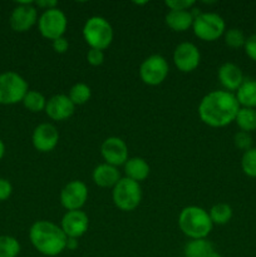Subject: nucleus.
<instances>
[{
    "instance_id": "obj_29",
    "label": "nucleus",
    "mask_w": 256,
    "mask_h": 257,
    "mask_svg": "<svg viewBox=\"0 0 256 257\" xmlns=\"http://www.w3.org/2000/svg\"><path fill=\"white\" fill-rule=\"evenodd\" d=\"M223 37H225L226 45H228L230 48H235V49H237V48H241L245 45V42H246L245 34L242 33V30L237 29V28H231V29L226 30Z\"/></svg>"
},
{
    "instance_id": "obj_10",
    "label": "nucleus",
    "mask_w": 256,
    "mask_h": 257,
    "mask_svg": "<svg viewBox=\"0 0 256 257\" xmlns=\"http://www.w3.org/2000/svg\"><path fill=\"white\" fill-rule=\"evenodd\" d=\"M87 200L88 187L83 181H70L60 191V203L67 211L80 210Z\"/></svg>"
},
{
    "instance_id": "obj_31",
    "label": "nucleus",
    "mask_w": 256,
    "mask_h": 257,
    "mask_svg": "<svg viewBox=\"0 0 256 257\" xmlns=\"http://www.w3.org/2000/svg\"><path fill=\"white\" fill-rule=\"evenodd\" d=\"M165 4L170 10H191L196 3L193 0H167Z\"/></svg>"
},
{
    "instance_id": "obj_5",
    "label": "nucleus",
    "mask_w": 256,
    "mask_h": 257,
    "mask_svg": "<svg viewBox=\"0 0 256 257\" xmlns=\"http://www.w3.org/2000/svg\"><path fill=\"white\" fill-rule=\"evenodd\" d=\"M112 200L118 210L130 212L140 206L142 200V188L136 181L123 177L113 187Z\"/></svg>"
},
{
    "instance_id": "obj_33",
    "label": "nucleus",
    "mask_w": 256,
    "mask_h": 257,
    "mask_svg": "<svg viewBox=\"0 0 256 257\" xmlns=\"http://www.w3.org/2000/svg\"><path fill=\"white\" fill-rule=\"evenodd\" d=\"M243 49H245V53L247 54V57L250 58V59H252L253 62H256V34L250 35L248 38H246Z\"/></svg>"
},
{
    "instance_id": "obj_25",
    "label": "nucleus",
    "mask_w": 256,
    "mask_h": 257,
    "mask_svg": "<svg viewBox=\"0 0 256 257\" xmlns=\"http://www.w3.org/2000/svg\"><path fill=\"white\" fill-rule=\"evenodd\" d=\"M47 98L38 90H28L23 99V104L28 110L33 113H39L42 110H45L47 107Z\"/></svg>"
},
{
    "instance_id": "obj_17",
    "label": "nucleus",
    "mask_w": 256,
    "mask_h": 257,
    "mask_svg": "<svg viewBox=\"0 0 256 257\" xmlns=\"http://www.w3.org/2000/svg\"><path fill=\"white\" fill-rule=\"evenodd\" d=\"M217 77L221 85L225 88V90L231 93L236 92V90L241 87L243 80H245L243 73L242 70L240 69V67L230 62L223 63V64L218 68Z\"/></svg>"
},
{
    "instance_id": "obj_19",
    "label": "nucleus",
    "mask_w": 256,
    "mask_h": 257,
    "mask_svg": "<svg viewBox=\"0 0 256 257\" xmlns=\"http://www.w3.org/2000/svg\"><path fill=\"white\" fill-rule=\"evenodd\" d=\"M195 17L191 10H170L166 15V24L175 32H186L192 28Z\"/></svg>"
},
{
    "instance_id": "obj_38",
    "label": "nucleus",
    "mask_w": 256,
    "mask_h": 257,
    "mask_svg": "<svg viewBox=\"0 0 256 257\" xmlns=\"http://www.w3.org/2000/svg\"><path fill=\"white\" fill-rule=\"evenodd\" d=\"M4 153H5V146L4 143H3V141L0 140V160L4 157Z\"/></svg>"
},
{
    "instance_id": "obj_11",
    "label": "nucleus",
    "mask_w": 256,
    "mask_h": 257,
    "mask_svg": "<svg viewBox=\"0 0 256 257\" xmlns=\"http://www.w3.org/2000/svg\"><path fill=\"white\" fill-rule=\"evenodd\" d=\"M201 53L193 43L183 42L173 52V63L182 73H191L200 65Z\"/></svg>"
},
{
    "instance_id": "obj_30",
    "label": "nucleus",
    "mask_w": 256,
    "mask_h": 257,
    "mask_svg": "<svg viewBox=\"0 0 256 257\" xmlns=\"http://www.w3.org/2000/svg\"><path fill=\"white\" fill-rule=\"evenodd\" d=\"M233 143H235L236 148L246 152V151H248L250 148H252V137H251L250 133L240 131V132L236 133L235 137H233Z\"/></svg>"
},
{
    "instance_id": "obj_7",
    "label": "nucleus",
    "mask_w": 256,
    "mask_h": 257,
    "mask_svg": "<svg viewBox=\"0 0 256 257\" xmlns=\"http://www.w3.org/2000/svg\"><path fill=\"white\" fill-rule=\"evenodd\" d=\"M28 83L15 72L0 74V104L10 105L23 102L28 93Z\"/></svg>"
},
{
    "instance_id": "obj_8",
    "label": "nucleus",
    "mask_w": 256,
    "mask_h": 257,
    "mask_svg": "<svg viewBox=\"0 0 256 257\" xmlns=\"http://www.w3.org/2000/svg\"><path fill=\"white\" fill-rule=\"evenodd\" d=\"M68 27L67 15L59 8L44 10L38 19V29L40 34L48 40H55L64 37Z\"/></svg>"
},
{
    "instance_id": "obj_34",
    "label": "nucleus",
    "mask_w": 256,
    "mask_h": 257,
    "mask_svg": "<svg viewBox=\"0 0 256 257\" xmlns=\"http://www.w3.org/2000/svg\"><path fill=\"white\" fill-rule=\"evenodd\" d=\"M53 49L58 54H64L68 49H69V42H68L67 38L60 37L58 39L53 40Z\"/></svg>"
},
{
    "instance_id": "obj_28",
    "label": "nucleus",
    "mask_w": 256,
    "mask_h": 257,
    "mask_svg": "<svg viewBox=\"0 0 256 257\" xmlns=\"http://www.w3.org/2000/svg\"><path fill=\"white\" fill-rule=\"evenodd\" d=\"M241 168L246 176L256 178V147L243 152L241 158Z\"/></svg>"
},
{
    "instance_id": "obj_27",
    "label": "nucleus",
    "mask_w": 256,
    "mask_h": 257,
    "mask_svg": "<svg viewBox=\"0 0 256 257\" xmlns=\"http://www.w3.org/2000/svg\"><path fill=\"white\" fill-rule=\"evenodd\" d=\"M20 253L19 241L12 236H0V257H17Z\"/></svg>"
},
{
    "instance_id": "obj_1",
    "label": "nucleus",
    "mask_w": 256,
    "mask_h": 257,
    "mask_svg": "<svg viewBox=\"0 0 256 257\" xmlns=\"http://www.w3.org/2000/svg\"><path fill=\"white\" fill-rule=\"evenodd\" d=\"M240 108L233 93L227 90H212L201 99L198 115L205 124L221 128L235 122Z\"/></svg>"
},
{
    "instance_id": "obj_2",
    "label": "nucleus",
    "mask_w": 256,
    "mask_h": 257,
    "mask_svg": "<svg viewBox=\"0 0 256 257\" xmlns=\"http://www.w3.org/2000/svg\"><path fill=\"white\" fill-rule=\"evenodd\" d=\"M29 240L38 252L54 257L60 255L67 248L68 237L60 226L52 221L40 220L33 223L30 227Z\"/></svg>"
},
{
    "instance_id": "obj_26",
    "label": "nucleus",
    "mask_w": 256,
    "mask_h": 257,
    "mask_svg": "<svg viewBox=\"0 0 256 257\" xmlns=\"http://www.w3.org/2000/svg\"><path fill=\"white\" fill-rule=\"evenodd\" d=\"M69 99L74 105H83L90 99L92 97V90L90 87L85 83H75L69 90L68 94Z\"/></svg>"
},
{
    "instance_id": "obj_36",
    "label": "nucleus",
    "mask_w": 256,
    "mask_h": 257,
    "mask_svg": "<svg viewBox=\"0 0 256 257\" xmlns=\"http://www.w3.org/2000/svg\"><path fill=\"white\" fill-rule=\"evenodd\" d=\"M35 5H37L38 8H42V9L44 10H49V9H54V8H57L58 3L57 0H38V2L35 3Z\"/></svg>"
},
{
    "instance_id": "obj_21",
    "label": "nucleus",
    "mask_w": 256,
    "mask_h": 257,
    "mask_svg": "<svg viewBox=\"0 0 256 257\" xmlns=\"http://www.w3.org/2000/svg\"><path fill=\"white\" fill-rule=\"evenodd\" d=\"M235 97L240 107L256 109V79H245L236 90Z\"/></svg>"
},
{
    "instance_id": "obj_37",
    "label": "nucleus",
    "mask_w": 256,
    "mask_h": 257,
    "mask_svg": "<svg viewBox=\"0 0 256 257\" xmlns=\"http://www.w3.org/2000/svg\"><path fill=\"white\" fill-rule=\"evenodd\" d=\"M67 248H68V250H70V251L78 248V238H69V237H68Z\"/></svg>"
},
{
    "instance_id": "obj_23",
    "label": "nucleus",
    "mask_w": 256,
    "mask_h": 257,
    "mask_svg": "<svg viewBox=\"0 0 256 257\" xmlns=\"http://www.w3.org/2000/svg\"><path fill=\"white\" fill-rule=\"evenodd\" d=\"M235 122L243 132L251 133L256 131V109L241 107L236 114Z\"/></svg>"
},
{
    "instance_id": "obj_22",
    "label": "nucleus",
    "mask_w": 256,
    "mask_h": 257,
    "mask_svg": "<svg viewBox=\"0 0 256 257\" xmlns=\"http://www.w3.org/2000/svg\"><path fill=\"white\" fill-rule=\"evenodd\" d=\"M215 252L213 245L207 238L190 240L183 248V257H210Z\"/></svg>"
},
{
    "instance_id": "obj_3",
    "label": "nucleus",
    "mask_w": 256,
    "mask_h": 257,
    "mask_svg": "<svg viewBox=\"0 0 256 257\" xmlns=\"http://www.w3.org/2000/svg\"><path fill=\"white\" fill-rule=\"evenodd\" d=\"M178 227L191 240H197L210 235L213 223L207 211L202 207L187 206L178 215Z\"/></svg>"
},
{
    "instance_id": "obj_16",
    "label": "nucleus",
    "mask_w": 256,
    "mask_h": 257,
    "mask_svg": "<svg viewBox=\"0 0 256 257\" xmlns=\"http://www.w3.org/2000/svg\"><path fill=\"white\" fill-rule=\"evenodd\" d=\"M75 105L67 94H55L47 100L45 113L53 120H65L74 113Z\"/></svg>"
},
{
    "instance_id": "obj_13",
    "label": "nucleus",
    "mask_w": 256,
    "mask_h": 257,
    "mask_svg": "<svg viewBox=\"0 0 256 257\" xmlns=\"http://www.w3.org/2000/svg\"><path fill=\"white\" fill-rule=\"evenodd\" d=\"M100 155L108 165L114 167L124 166L128 161V146L122 138L108 137L100 146Z\"/></svg>"
},
{
    "instance_id": "obj_12",
    "label": "nucleus",
    "mask_w": 256,
    "mask_h": 257,
    "mask_svg": "<svg viewBox=\"0 0 256 257\" xmlns=\"http://www.w3.org/2000/svg\"><path fill=\"white\" fill-rule=\"evenodd\" d=\"M37 22L38 12L32 2H20L10 15V27L18 33L28 32Z\"/></svg>"
},
{
    "instance_id": "obj_14",
    "label": "nucleus",
    "mask_w": 256,
    "mask_h": 257,
    "mask_svg": "<svg viewBox=\"0 0 256 257\" xmlns=\"http://www.w3.org/2000/svg\"><path fill=\"white\" fill-rule=\"evenodd\" d=\"M33 146L42 153H48L54 150L59 142V132L52 123H42L37 125L32 136Z\"/></svg>"
},
{
    "instance_id": "obj_6",
    "label": "nucleus",
    "mask_w": 256,
    "mask_h": 257,
    "mask_svg": "<svg viewBox=\"0 0 256 257\" xmlns=\"http://www.w3.org/2000/svg\"><path fill=\"white\" fill-rule=\"evenodd\" d=\"M193 33L203 42H215L226 32L225 20L216 13H201L192 24Z\"/></svg>"
},
{
    "instance_id": "obj_15",
    "label": "nucleus",
    "mask_w": 256,
    "mask_h": 257,
    "mask_svg": "<svg viewBox=\"0 0 256 257\" xmlns=\"http://www.w3.org/2000/svg\"><path fill=\"white\" fill-rule=\"evenodd\" d=\"M89 227V218L83 211H67L63 216L60 228L69 238H79L84 235Z\"/></svg>"
},
{
    "instance_id": "obj_39",
    "label": "nucleus",
    "mask_w": 256,
    "mask_h": 257,
    "mask_svg": "<svg viewBox=\"0 0 256 257\" xmlns=\"http://www.w3.org/2000/svg\"><path fill=\"white\" fill-rule=\"evenodd\" d=\"M210 257H223V256H221L220 253H217V252H216V251H215V252H213L212 255H211Z\"/></svg>"
},
{
    "instance_id": "obj_32",
    "label": "nucleus",
    "mask_w": 256,
    "mask_h": 257,
    "mask_svg": "<svg viewBox=\"0 0 256 257\" xmlns=\"http://www.w3.org/2000/svg\"><path fill=\"white\" fill-rule=\"evenodd\" d=\"M87 60L93 67H99L104 62V53H103V50L90 48L87 53Z\"/></svg>"
},
{
    "instance_id": "obj_9",
    "label": "nucleus",
    "mask_w": 256,
    "mask_h": 257,
    "mask_svg": "<svg viewBox=\"0 0 256 257\" xmlns=\"http://www.w3.org/2000/svg\"><path fill=\"white\" fill-rule=\"evenodd\" d=\"M170 72V65L165 57L160 54H153L146 58L140 67V77L142 82L147 85H158L163 83Z\"/></svg>"
},
{
    "instance_id": "obj_35",
    "label": "nucleus",
    "mask_w": 256,
    "mask_h": 257,
    "mask_svg": "<svg viewBox=\"0 0 256 257\" xmlns=\"http://www.w3.org/2000/svg\"><path fill=\"white\" fill-rule=\"evenodd\" d=\"M13 192L12 183L5 178H0V202L8 200Z\"/></svg>"
},
{
    "instance_id": "obj_24",
    "label": "nucleus",
    "mask_w": 256,
    "mask_h": 257,
    "mask_svg": "<svg viewBox=\"0 0 256 257\" xmlns=\"http://www.w3.org/2000/svg\"><path fill=\"white\" fill-rule=\"evenodd\" d=\"M213 225H226L232 218V208L227 203H216L208 211Z\"/></svg>"
},
{
    "instance_id": "obj_4",
    "label": "nucleus",
    "mask_w": 256,
    "mask_h": 257,
    "mask_svg": "<svg viewBox=\"0 0 256 257\" xmlns=\"http://www.w3.org/2000/svg\"><path fill=\"white\" fill-rule=\"evenodd\" d=\"M83 38L92 49L104 50L113 42V28L105 18L94 15L85 22Z\"/></svg>"
},
{
    "instance_id": "obj_20",
    "label": "nucleus",
    "mask_w": 256,
    "mask_h": 257,
    "mask_svg": "<svg viewBox=\"0 0 256 257\" xmlns=\"http://www.w3.org/2000/svg\"><path fill=\"white\" fill-rule=\"evenodd\" d=\"M150 165L147 161L141 157L128 158L127 162L124 163V173L125 177L136 181L140 183L141 181H145L150 176Z\"/></svg>"
},
{
    "instance_id": "obj_18",
    "label": "nucleus",
    "mask_w": 256,
    "mask_h": 257,
    "mask_svg": "<svg viewBox=\"0 0 256 257\" xmlns=\"http://www.w3.org/2000/svg\"><path fill=\"white\" fill-rule=\"evenodd\" d=\"M92 177L95 185L102 188H113L122 178L118 167L108 165V163H102V165L97 166L93 171Z\"/></svg>"
}]
</instances>
